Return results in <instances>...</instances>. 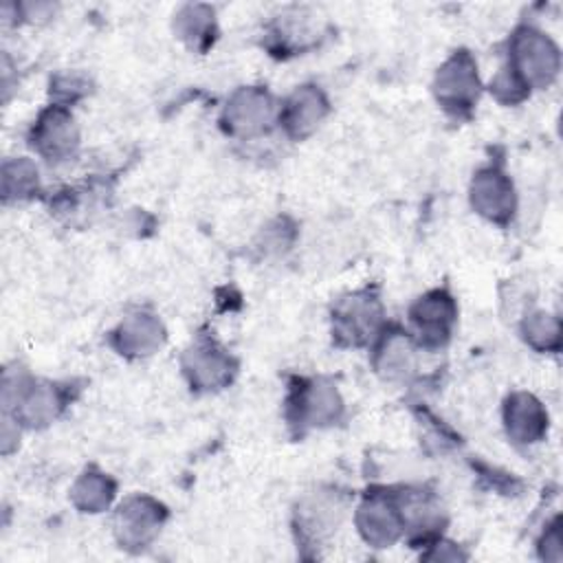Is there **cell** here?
I'll return each instance as SVG.
<instances>
[{"label":"cell","mask_w":563,"mask_h":563,"mask_svg":"<svg viewBox=\"0 0 563 563\" xmlns=\"http://www.w3.org/2000/svg\"><path fill=\"white\" fill-rule=\"evenodd\" d=\"M161 339H163L161 323L150 314L128 317L117 332L119 350L125 354H150L161 345Z\"/></svg>","instance_id":"9a60e30c"},{"label":"cell","mask_w":563,"mask_h":563,"mask_svg":"<svg viewBox=\"0 0 563 563\" xmlns=\"http://www.w3.org/2000/svg\"><path fill=\"white\" fill-rule=\"evenodd\" d=\"M213 13H209L205 7H187L180 15H178V26L183 37H191V40H200L205 37V33H209Z\"/></svg>","instance_id":"ffe728a7"},{"label":"cell","mask_w":563,"mask_h":563,"mask_svg":"<svg viewBox=\"0 0 563 563\" xmlns=\"http://www.w3.org/2000/svg\"><path fill=\"white\" fill-rule=\"evenodd\" d=\"M297 420L303 424H328L341 413V400L332 385L312 383L297 394Z\"/></svg>","instance_id":"4fadbf2b"},{"label":"cell","mask_w":563,"mask_h":563,"mask_svg":"<svg viewBox=\"0 0 563 563\" xmlns=\"http://www.w3.org/2000/svg\"><path fill=\"white\" fill-rule=\"evenodd\" d=\"M455 319V303L446 292H429L420 297L411 308V321L416 323L424 345H442L449 339Z\"/></svg>","instance_id":"8992f818"},{"label":"cell","mask_w":563,"mask_h":563,"mask_svg":"<svg viewBox=\"0 0 563 563\" xmlns=\"http://www.w3.org/2000/svg\"><path fill=\"white\" fill-rule=\"evenodd\" d=\"M2 187H4L7 198L9 196H26L33 187H37V169L26 158L7 163L4 172H2Z\"/></svg>","instance_id":"ac0fdd59"},{"label":"cell","mask_w":563,"mask_h":563,"mask_svg":"<svg viewBox=\"0 0 563 563\" xmlns=\"http://www.w3.org/2000/svg\"><path fill=\"white\" fill-rule=\"evenodd\" d=\"M112 482L101 473H84L73 488V499L84 512H99L112 499Z\"/></svg>","instance_id":"e0dca14e"},{"label":"cell","mask_w":563,"mask_h":563,"mask_svg":"<svg viewBox=\"0 0 563 563\" xmlns=\"http://www.w3.org/2000/svg\"><path fill=\"white\" fill-rule=\"evenodd\" d=\"M471 200L477 213L495 222H506L515 209V196L510 180L497 169H482L473 178Z\"/></svg>","instance_id":"5b68a950"},{"label":"cell","mask_w":563,"mask_h":563,"mask_svg":"<svg viewBox=\"0 0 563 563\" xmlns=\"http://www.w3.org/2000/svg\"><path fill=\"white\" fill-rule=\"evenodd\" d=\"M526 339L541 350H550L559 345V321L552 319L550 314L537 312L532 317H528L526 325H523Z\"/></svg>","instance_id":"d6986e66"},{"label":"cell","mask_w":563,"mask_h":563,"mask_svg":"<svg viewBox=\"0 0 563 563\" xmlns=\"http://www.w3.org/2000/svg\"><path fill=\"white\" fill-rule=\"evenodd\" d=\"M273 117V101L264 90L244 88L227 106L224 121L233 134H255Z\"/></svg>","instance_id":"ba28073f"},{"label":"cell","mask_w":563,"mask_h":563,"mask_svg":"<svg viewBox=\"0 0 563 563\" xmlns=\"http://www.w3.org/2000/svg\"><path fill=\"white\" fill-rule=\"evenodd\" d=\"M33 145L48 158H66L77 147V128L73 117L59 108H48L33 128Z\"/></svg>","instance_id":"277c9868"},{"label":"cell","mask_w":563,"mask_h":563,"mask_svg":"<svg viewBox=\"0 0 563 563\" xmlns=\"http://www.w3.org/2000/svg\"><path fill=\"white\" fill-rule=\"evenodd\" d=\"M475 62L466 51L455 53L440 70L435 77V97L438 101L449 110V112H466L473 108L477 101L479 92V81L475 73Z\"/></svg>","instance_id":"7a4b0ae2"},{"label":"cell","mask_w":563,"mask_h":563,"mask_svg":"<svg viewBox=\"0 0 563 563\" xmlns=\"http://www.w3.org/2000/svg\"><path fill=\"white\" fill-rule=\"evenodd\" d=\"M380 325L378 297L369 292H356L339 301L334 310V334L341 343L363 345L376 334Z\"/></svg>","instance_id":"3957f363"},{"label":"cell","mask_w":563,"mask_h":563,"mask_svg":"<svg viewBox=\"0 0 563 563\" xmlns=\"http://www.w3.org/2000/svg\"><path fill=\"white\" fill-rule=\"evenodd\" d=\"M185 372L191 385L216 389L231 378V361L213 343H198L185 356Z\"/></svg>","instance_id":"30bf717a"},{"label":"cell","mask_w":563,"mask_h":563,"mask_svg":"<svg viewBox=\"0 0 563 563\" xmlns=\"http://www.w3.org/2000/svg\"><path fill=\"white\" fill-rule=\"evenodd\" d=\"M548 427V416L530 394H515L506 405V429L517 442H537Z\"/></svg>","instance_id":"8fae6325"},{"label":"cell","mask_w":563,"mask_h":563,"mask_svg":"<svg viewBox=\"0 0 563 563\" xmlns=\"http://www.w3.org/2000/svg\"><path fill=\"white\" fill-rule=\"evenodd\" d=\"M325 110L328 103L323 95L312 86H303L288 99L282 121L292 136H303L319 125Z\"/></svg>","instance_id":"7c38bea8"},{"label":"cell","mask_w":563,"mask_h":563,"mask_svg":"<svg viewBox=\"0 0 563 563\" xmlns=\"http://www.w3.org/2000/svg\"><path fill=\"white\" fill-rule=\"evenodd\" d=\"M356 521L363 537L376 548H385L394 543L402 528V517L398 512V506H394L389 499H383V497L367 499L358 508Z\"/></svg>","instance_id":"9c48e42d"},{"label":"cell","mask_w":563,"mask_h":563,"mask_svg":"<svg viewBox=\"0 0 563 563\" xmlns=\"http://www.w3.org/2000/svg\"><path fill=\"white\" fill-rule=\"evenodd\" d=\"M413 347L405 334H391L376 358V367L387 378H405L413 369Z\"/></svg>","instance_id":"2e32d148"},{"label":"cell","mask_w":563,"mask_h":563,"mask_svg":"<svg viewBox=\"0 0 563 563\" xmlns=\"http://www.w3.org/2000/svg\"><path fill=\"white\" fill-rule=\"evenodd\" d=\"M13 402H15V418H20L26 424H46L57 416L62 407V400L57 396V389H53V385L22 387L18 389Z\"/></svg>","instance_id":"5bb4252c"},{"label":"cell","mask_w":563,"mask_h":563,"mask_svg":"<svg viewBox=\"0 0 563 563\" xmlns=\"http://www.w3.org/2000/svg\"><path fill=\"white\" fill-rule=\"evenodd\" d=\"M163 521V508L147 497L128 499L117 517V532L121 543L143 548Z\"/></svg>","instance_id":"52a82bcc"},{"label":"cell","mask_w":563,"mask_h":563,"mask_svg":"<svg viewBox=\"0 0 563 563\" xmlns=\"http://www.w3.org/2000/svg\"><path fill=\"white\" fill-rule=\"evenodd\" d=\"M559 68V51L543 33L521 29L512 37L510 70L528 86H548Z\"/></svg>","instance_id":"6da1fadb"}]
</instances>
